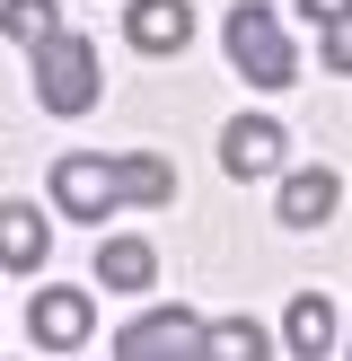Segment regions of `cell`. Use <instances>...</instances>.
I'll return each mask as SVG.
<instances>
[{
  "mask_svg": "<svg viewBox=\"0 0 352 361\" xmlns=\"http://www.w3.org/2000/svg\"><path fill=\"white\" fill-rule=\"evenodd\" d=\"M123 203H176V168L150 150H123V159H97V150H70L53 159V212L70 221H106Z\"/></svg>",
  "mask_w": 352,
  "mask_h": 361,
  "instance_id": "1",
  "label": "cell"
},
{
  "mask_svg": "<svg viewBox=\"0 0 352 361\" xmlns=\"http://www.w3.org/2000/svg\"><path fill=\"white\" fill-rule=\"evenodd\" d=\"M27 53H35V97H44V115H88V106H97V44H88L80 27L53 18Z\"/></svg>",
  "mask_w": 352,
  "mask_h": 361,
  "instance_id": "2",
  "label": "cell"
},
{
  "mask_svg": "<svg viewBox=\"0 0 352 361\" xmlns=\"http://www.w3.org/2000/svg\"><path fill=\"white\" fill-rule=\"evenodd\" d=\"M229 62H238L256 88H291L299 80V53H291V35H282V18L256 9V0L229 9Z\"/></svg>",
  "mask_w": 352,
  "mask_h": 361,
  "instance_id": "3",
  "label": "cell"
},
{
  "mask_svg": "<svg viewBox=\"0 0 352 361\" xmlns=\"http://www.w3.org/2000/svg\"><path fill=\"white\" fill-rule=\"evenodd\" d=\"M88 326H97V309H88V291H70V282H44L35 309H27V335H35L44 353H80Z\"/></svg>",
  "mask_w": 352,
  "mask_h": 361,
  "instance_id": "4",
  "label": "cell"
},
{
  "mask_svg": "<svg viewBox=\"0 0 352 361\" xmlns=\"http://www.w3.org/2000/svg\"><path fill=\"white\" fill-rule=\"evenodd\" d=\"M282 150H291V141H282L273 115H238V123H220V168L238 176V185H246V176H273Z\"/></svg>",
  "mask_w": 352,
  "mask_h": 361,
  "instance_id": "5",
  "label": "cell"
},
{
  "mask_svg": "<svg viewBox=\"0 0 352 361\" xmlns=\"http://www.w3.org/2000/svg\"><path fill=\"white\" fill-rule=\"evenodd\" d=\"M115 353L123 361H150V353H203V317L194 309H150L132 326H115Z\"/></svg>",
  "mask_w": 352,
  "mask_h": 361,
  "instance_id": "6",
  "label": "cell"
},
{
  "mask_svg": "<svg viewBox=\"0 0 352 361\" xmlns=\"http://www.w3.org/2000/svg\"><path fill=\"white\" fill-rule=\"evenodd\" d=\"M344 203V176L334 168H291L282 176V229H326Z\"/></svg>",
  "mask_w": 352,
  "mask_h": 361,
  "instance_id": "7",
  "label": "cell"
},
{
  "mask_svg": "<svg viewBox=\"0 0 352 361\" xmlns=\"http://www.w3.org/2000/svg\"><path fill=\"white\" fill-rule=\"evenodd\" d=\"M44 256H53V221L35 203H0V264L9 274H35Z\"/></svg>",
  "mask_w": 352,
  "mask_h": 361,
  "instance_id": "8",
  "label": "cell"
},
{
  "mask_svg": "<svg viewBox=\"0 0 352 361\" xmlns=\"http://www.w3.org/2000/svg\"><path fill=\"white\" fill-rule=\"evenodd\" d=\"M123 35H132V53H185V35H194V9H185V0H132Z\"/></svg>",
  "mask_w": 352,
  "mask_h": 361,
  "instance_id": "9",
  "label": "cell"
},
{
  "mask_svg": "<svg viewBox=\"0 0 352 361\" xmlns=\"http://www.w3.org/2000/svg\"><path fill=\"white\" fill-rule=\"evenodd\" d=\"M97 282L106 291H150L158 282V247L150 238H97Z\"/></svg>",
  "mask_w": 352,
  "mask_h": 361,
  "instance_id": "10",
  "label": "cell"
},
{
  "mask_svg": "<svg viewBox=\"0 0 352 361\" xmlns=\"http://www.w3.org/2000/svg\"><path fill=\"white\" fill-rule=\"evenodd\" d=\"M282 344H291L299 361L334 353V300H326V291H299V300H291V326H282Z\"/></svg>",
  "mask_w": 352,
  "mask_h": 361,
  "instance_id": "11",
  "label": "cell"
},
{
  "mask_svg": "<svg viewBox=\"0 0 352 361\" xmlns=\"http://www.w3.org/2000/svg\"><path fill=\"white\" fill-rule=\"evenodd\" d=\"M203 353H220V361H264V335L246 326V317H220V326H203Z\"/></svg>",
  "mask_w": 352,
  "mask_h": 361,
  "instance_id": "12",
  "label": "cell"
},
{
  "mask_svg": "<svg viewBox=\"0 0 352 361\" xmlns=\"http://www.w3.org/2000/svg\"><path fill=\"white\" fill-rule=\"evenodd\" d=\"M53 18H62V9H53V0H0V27H9L18 44H35V35L53 27Z\"/></svg>",
  "mask_w": 352,
  "mask_h": 361,
  "instance_id": "13",
  "label": "cell"
},
{
  "mask_svg": "<svg viewBox=\"0 0 352 361\" xmlns=\"http://www.w3.org/2000/svg\"><path fill=\"white\" fill-rule=\"evenodd\" d=\"M326 71H352V35H344V18H326Z\"/></svg>",
  "mask_w": 352,
  "mask_h": 361,
  "instance_id": "14",
  "label": "cell"
},
{
  "mask_svg": "<svg viewBox=\"0 0 352 361\" xmlns=\"http://www.w3.org/2000/svg\"><path fill=\"white\" fill-rule=\"evenodd\" d=\"M299 9H308L317 27H326V18H344V0H299Z\"/></svg>",
  "mask_w": 352,
  "mask_h": 361,
  "instance_id": "15",
  "label": "cell"
}]
</instances>
